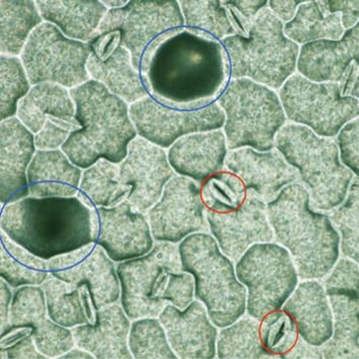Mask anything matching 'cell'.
Listing matches in <instances>:
<instances>
[{"instance_id":"1","label":"cell","mask_w":359,"mask_h":359,"mask_svg":"<svg viewBox=\"0 0 359 359\" xmlns=\"http://www.w3.org/2000/svg\"><path fill=\"white\" fill-rule=\"evenodd\" d=\"M140 72L149 97L179 110L215 103L231 79L222 43L187 27L154 39L143 53Z\"/></svg>"},{"instance_id":"2","label":"cell","mask_w":359,"mask_h":359,"mask_svg":"<svg viewBox=\"0 0 359 359\" xmlns=\"http://www.w3.org/2000/svg\"><path fill=\"white\" fill-rule=\"evenodd\" d=\"M0 226L13 242L47 260L95 243L100 224L97 208L77 196H28L2 205Z\"/></svg>"},{"instance_id":"3","label":"cell","mask_w":359,"mask_h":359,"mask_svg":"<svg viewBox=\"0 0 359 359\" xmlns=\"http://www.w3.org/2000/svg\"><path fill=\"white\" fill-rule=\"evenodd\" d=\"M274 240L292 256L299 278L322 279L340 257V236L327 213L311 208L303 184H290L266 203Z\"/></svg>"},{"instance_id":"4","label":"cell","mask_w":359,"mask_h":359,"mask_svg":"<svg viewBox=\"0 0 359 359\" xmlns=\"http://www.w3.org/2000/svg\"><path fill=\"white\" fill-rule=\"evenodd\" d=\"M69 92L81 128L70 134L61 151L81 170L102 158L119 165L138 135L129 104L94 79Z\"/></svg>"},{"instance_id":"5","label":"cell","mask_w":359,"mask_h":359,"mask_svg":"<svg viewBox=\"0 0 359 359\" xmlns=\"http://www.w3.org/2000/svg\"><path fill=\"white\" fill-rule=\"evenodd\" d=\"M120 301L129 319L158 318L172 304L185 310L194 301V278L182 269L178 247L156 242L147 255L120 262Z\"/></svg>"},{"instance_id":"6","label":"cell","mask_w":359,"mask_h":359,"mask_svg":"<svg viewBox=\"0 0 359 359\" xmlns=\"http://www.w3.org/2000/svg\"><path fill=\"white\" fill-rule=\"evenodd\" d=\"M275 149L299 172L313 210L327 212L344 201L355 176L341 163L333 138L318 136L303 125L286 123L276 134Z\"/></svg>"},{"instance_id":"7","label":"cell","mask_w":359,"mask_h":359,"mask_svg":"<svg viewBox=\"0 0 359 359\" xmlns=\"http://www.w3.org/2000/svg\"><path fill=\"white\" fill-rule=\"evenodd\" d=\"M178 249L182 269L194 278V297L205 306L211 322L222 329L244 316L246 287L212 235L193 233L180 243Z\"/></svg>"},{"instance_id":"8","label":"cell","mask_w":359,"mask_h":359,"mask_svg":"<svg viewBox=\"0 0 359 359\" xmlns=\"http://www.w3.org/2000/svg\"><path fill=\"white\" fill-rule=\"evenodd\" d=\"M283 22L268 6L257 15L249 37L222 41L231 65V79H249L277 90L297 69L299 46L285 37Z\"/></svg>"},{"instance_id":"9","label":"cell","mask_w":359,"mask_h":359,"mask_svg":"<svg viewBox=\"0 0 359 359\" xmlns=\"http://www.w3.org/2000/svg\"><path fill=\"white\" fill-rule=\"evenodd\" d=\"M217 103L226 116L224 133L229 151L275 149L276 134L287 119L273 90L249 79H231Z\"/></svg>"},{"instance_id":"10","label":"cell","mask_w":359,"mask_h":359,"mask_svg":"<svg viewBox=\"0 0 359 359\" xmlns=\"http://www.w3.org/2000/svg\"><path fill=\"white\" fill-rule=\"evenodd\" d=\"M238 281L246 287L248 316L260 322L280 310L299 284L290 252L277 243L253 245L236 265Z\"/></svg>"},{"instance_id":"11","label":"cell","mask_w":359,"mask_h":359,"mask_svg":"<svg viewBox=\"0 0 359 359\" xmlns=\"http://www.w3.org/2000/svg\"><path fill=\"white\" fill-rule=\"evenodd\" d=\"M88 43L67 38L54 25L44 22L29 36L20 58L32 86L56 83L67 90L90 81Z\"/></svg>"},{"instance_id":"12","label":"cell","mask_w":359,"mask_h":359,"mask_svg":"<svg viewBox=\"0 0 359 359\" xmlns=\"http://www.w3.org/2000/svg\"><path fill=\"white\" fill-rule=\"evenodd\" d=\"M278 97L286 119L321 137H335L345 124L358 117V99L343 97L338 83H313L294 74L279 90Z\"/></svg>"},{"instance_id":"13","label":"cell","mask_w":359,"mask_h":359,"mask_svg":"<svg viewBox=\"0 0 359 359\" xmlns=\"http://www.w3.org/2000/svg\"><path fill=\"white\" fill-rule=\"evenodd\" d=\"M185 27L178 1H129L124 8L109 10L97 34L118 32L120 44L130 52L140 72L147 48L170 29Z\"/></svg>"},{"instance_id":"14","label":"cell","mask_w":359,"mask_h":359,"mask_svg":"<svg viewBox=\"0 0 359 359\" xmlns=\"http://www.w3.org/2000/svg\"><path fill=\"white\" fill-rule=\"evenodd\" d=\"M129 113L140 137L163 149H170L183 136L224 128L226 121L217 102L198 110H179L149 95L130 104Z\"/></svg>"},{"instance_id":"15","label":"cell","mask_w":359,"mask_h":359,"mask_svg":"<svg viewBox=\"0 0 359 359\" xmlns=\"http://www.w3.org/2000/svg\"><path fill=\"white\" fill-rule=\"evenodd\" d=\"M205 213L199 184L186 177L174 176L160 200L145 215L156 242L177 245L193 233L210 231Z\"/></svg>"},{"instance_id":"16","label":"cell","mask_w":359,"mask_h":359,"mask_svg":"<svg viewBox=\"0 0 359 359\" xmlns=\"http://www.w3.org/2000/svg\"><path fill=\"white\" fill-rule=\"evenodd\" d=\"M122 184L130 189L128 200L140 212L147 213L163 195L175 176L165 149L137 137L129 144L128 154L119 163Z\"/></svg>"},{"instance_id":"17","label":"cell","mask_w":359,"mask_h":359,"mask_svg":"<svg viewBox=\"0 0 359 359\" xmlns=\"http://www.w3.org/2000/svg\"><path fill=\"white\" fill-rule=\"evenodd\" d=\"M205 215L222 253L235 262L253 245L274 240L265 202L249 191L244 203L233 212L219 215L206 210Z\"/></svg>"},{"instance_id":"18","label":"cell","mask_w":359,"mask_h":359,"mask_svg":"<svg viewBox=\"0 0 359 359\" xmlns=\"http://www.w3.org/2000/svg\"><path fill=\"white\" fill-rule=\"evenodd\" d=\"M88 44L92 53L86 67L90 79L101 83L127 104L149 97L140 72L133 67L130 52L120 44L118 32L97 34Z\"/></svg>"},{"instance_id":"19","label":"cell","mask_w":359,"mask_h":359,"mask_svg":"<svg viewBox=\"0 0 359 359\" xmlns=\"http://www.w3.org/2000/svg\"><path fill=\"white\" fill-rule=\"evenodd\" d=\"M99 235L95 244L116 263L147 255L154 246L147 215L128 200L113 208H97Z\"/></svg>"},{"instance_id":"20","label":"cell","mask_w":359,"mask_h":359,"mask_svg":"<svg viewBox=\"0 0 359 359\" xmlns=\"http://www.w3.org/2000/svg\"><path fill=\"white\" fill-rule=\"evenodd\" d=\"M224 167L242 180L247 191L265 203L272 201L286 186L299 181L297 170L276 149L257 151L243 147L229 151Z\"/></svg>"},{"instance_id":"21","label":"cell","mask_w":359,"mask_h":359,"mask_svg":"<svg viewBox=\"0 0 359 359\" xmlns=\"http://www.w3.org/2000/svg\"><path fill=\"white\" fill-rule=\"evenodd\" d=\"M158 320L178 358H217V327L201 302L193 301L185 310L168 304Z\"/></svg>"},{"instance_id":"22","label":"cell","mask_w":359,"mask_h":359,"mask_svg":"<svg viewBox=\"0 0 359 359\" xmlns=\"http://www.w3.org/2000/svg\"><path fill=\"white\" fill-rule=\"evenodd\" d=\"M0 135V200L6 205L29 196L28 169L38 149L35 134L18 117L1 121Z\"/></svg>"},{"instance_id":"23","label":"cell","mask_w":359,"mask_h":359,"mask_svg":"<svg viewBox=\"0 0 359 359\" xmlns=\"http://www.w3.org/2000/svg\"><path fill=\"white\" fill-rule=\"evenodd\" d=\"M17 117L34 134L43 128L57 129L69 134L81 128L69 90L56 83L33 86L20 102Z\"/></svg>"},{"instance_id":"24","label":"cell","mask_w":359,"mask_h":359,"mask_svg":"<svg viewBox=\"0 0 359 359\" xmlns=\"http://www.w3.org/2000/svg\"><path fill=\"white\" fill-rule=\"evenodd\" d=\"M359 27L346 29L338 41L319 40L299 48L297 69L313 83H339L352 62H359Z\"/></svg>"},{"instance_id":"25","label":"cell","mask_w":359,"mask_h":359,"mask_svg":"<svg viewBox=\"0 0 359 359\" xmlns=\"http://www.w3.org/2000/svg\"><path fill=\"white\" fill-rule=\"evenodd\" d=\"M227 151L226 135L218 129L183 136L167 154L175 172L201 184L211 175L224 170Z\"/></svg>"},{"instance_id":"26","label":"cell","mask_w":359,"mask_h":359,"mask_svg":"<svg viewBox=\"0 0 359 359\" xmlns=\"http://www.w3.org/2000/svg\"><path fill=\"white\" fill-rule=\"evenodd\" d=\"M283 310L292 318L304 342L320 347L330 339L333 313L324 285L317 279L297 284Z\"/></svg>"},{"instance_id":"27","label":"cell","mask_w":359,"mask_h":359,"mask_svg":"<svg viewBox=\"0 0 359 359\" xmlns=\"http://www.w3.org/2000/svg\"><path fill=\"white\" fill-rule=\"evenodd\" d=\"M130 319L117 303L95 312L94 324L72 328L76 345L95 358H133L128 346Z\"/></svg>"},{"instance_id":"28","label":"cell","mask_w":359,"mask_h":359,"mask_svg":"<svg viewBox=\"0 0 359 359\" xmlns=\"http://www.w3.org/2000/svg\"><path fill=\"white\" fill-rule=\"evenodd\" d=\"M83 170L74 165L61 149H38L29 163V196L37 198L76 197Z\"/></svg>"},{"instance_id":"29","label":"cell","mask_w":359,"mask_h":359,"mask_svg":"<svg viewBox=\"0 0 359 359\" xmlns=\"http://www.w3.org/2000/svg\"><path fill=\"white\" fill-rule=\"evenodd\" d=\"M51 274L65 283L88 286L95 311L120 299L121 287L115 264L99 245L79 264Z\"/></svg>"},{"instance_id":"30","label":"cell","mask_w":359,"mask_h":359,"mask_svg":"<svg viewBox=\"0 0 359 359\" xmlns=\"http://www.w3.org/2000/svg\"><path fill=\"white\" fill-rule=\"evenodd\" d=\"M44 22L60 29L67 38L90 43L108 13L101 1H36Z\"/></svg>"},{"instance_id":"31","label":"cell","mask_w":359,"mask_h":359,"mask_svg":"<svg viewBox=\"0 0 359 359\" xmlns=\"http://www.w3.org/2000/svg\"><path fill=\"white\" fill-rule=\"evenodd\" d=\"M41 286L46 295L48 316L52 321L69 329L94 324L97 311L85 284L65 283L50 273Z\"/></svg>"},{"instance_id":"32","label":"cell","mask_w":359,"mask_h":359,"mask_svg":"<svg viewBox=\"0 0 359 359\" xmlns=\"http://www.w3.org/2000/svg\"><path fill=\"white\" fill-rule=\"evenodd\" d=\"M326 294L333 313V333L320 346L323 358H359L358 292Z\"/></svg>"},{"instance_id":"33","label":"cell","mask_w":359,"mask_h":359,"mask_svg":"<svg viewBox=\"0 0 359 359\" xmlns=\"http://www.w3.org/2000/svg\"><path fill=\"white\" fill-rule=\"evenodd\" d=\"M129 193L120 178L119 165L102 158L83 170L76 196L88 208H113L126 201Z\"/></svg>"},{"instance_id":"34","label":"cell","mask_w":359,"mask_h":359,"mask_svg":"<svg viewBox=\"0 0 359 359\" xmlns=\"http://www.w3.org/2000/svg\"><path fill=\"white\" fill-rule=\"evenodd\" d=\"M344 32L340 13H328L321 1H304L294 18L283 27L285 37L297 45L319 40L338 41Z\"/></svg>"},{"instance_id":"35","label":"cell","mask_w":359,"mask_h":359,"mask_svg":"<svg viewBox=\"0 0 359 359\" xmlns=\"http://www.w3.org/2000/svg\"><path fill=\"white\" fill-rule=\"evenodd\" d=\"M1 55L19 57L29 36L44 22L36 1H1Z\"/></svg>"},{"instance_id":"36","label":"cell","mask_w":359,"mask_h":359,"mask_svg":"<svg viewBox=\"0 0 359 359\" xmlns=\"http://www.w3.org/2000/svg\"><path fill=\"white\" fill-rule=\"evenodd\" d=\"M259 325L260 322L244 315L222 328L218 333L217 358H275L261 343Z\"/></svg>"},{"instance_id":"37","label":"cell","mask_w":359,"mask_h":359,"mask_svg":"<svg viewBox=\"0 0 359 359\" xmlns=\"http://www.w3.org/2000/svg\"><path fill=\"white\" fill-rule=\"evenodd\" d=\"M199 185L202 202L211 212H233L247 197L248 191L242 180L226 169L211 175Z\"/></svg>"},{"instance_id":"38","label":"cell","mask_w":359,"mask_h":359,"mask_svg":"<svg viewBox=\"0 0 359 359\" xmlns=\"http://www.w3.org/2000/svg\"><path fill=\"white\" fill-rule=\"evenodd\" d=\"M332 226L340 236V254L358 262V177L350 184L344 201L327 211Z\"/></svg>"},{"instance_id":"39","label":"cell","mask_w":359,"mask_h":359,"mask_svg":"<svg viewBox=\"0 0 359 359\" xmlns=\"http://www.w3.org/2000/svg\"><path fill=\"white\" fill-rule=\"evenodd\" d=\"M185 27L198 29L222 42L236 35L222 1H180Z\"/></svg>"},{"instance_id":"40","label":"cell","mask_w":359,"mask_h":359,"mask_svg":"<svg viewBox=\"0 0 359 359\" xmlns=\"http://www.w3.org/2000/svg\"><path fill=\"white\" fill-rule=\"evenodd\" d=\"M128 346L133 358H178L172 351L160 320H134L129 333Z\"/></svg>"},{"instance_id":"41","label":"cell","mask_w":359,"mask_h":359,"mask_svg":"<svg viewBox=\"0 0 359 359\" xmlns=\"http://www.w3.org/2000/svg\"><path fill=\"white\" fill-rule=\"evenodd\" d=\"M32 88L20 58L1 55V121L17 117L20 102Z\"/></svg>"},{"instance_id":"42","label":"cell","mask_w":359,"mask_h":359,"mask_svg":"<svg viewBox=\"0 0 359 359\" xmlns=\"http://www.w3.org/2000/svg\"><path fill=\"white\" fill-rule=\"evenodd\" d=\"M260 340L275 358H281L299 339L297 324L283 309L268 313L259 325Z\"/></svg>"},{"instance_id":"43","label":"cell","mask_w":359,"mask_h":359,"mask_svg":"<svg viewBox=\"0 0 359 359\" xmlns=\"http://www.w3.org/2000/svg\"><path fill=\"white\" fill-rule=\"evenodd\" d=\"M49 318L46 295L41 285L15 288L11 306V326L36 327Z\"/></svg>"},{"instance_id":"44","label":"cell","mask_w":359,"mask_h":359,"mask_svg":"<svg viewBox=\"0 0 359 359\" xmlns=\"http://www.w3.org/2000/svg\"><path fill=\"white\" fill-rule=\"evenodd\" d=\"M33 339L38 351L46 358H60L76 345L72 329L47 318L34 327Z\"/></svg>"},{"instance_id":"45","label":"cell","mask_w":359,"mask_h":359,"mask_svg":"<svg viewBox=\"0 0 359 359\" xmlns=\"http://www.w3.org/2000/svg\"><path fill=\"white\" fill-rule=\"evenodd\" d=\"M1 279L11 287L19 288L25 285H42L49 277V272L33 269L15 259L4 246L0 249Z\"/></svg>"},{"instance_id":"46","label":"cell","mask_w":359,"mask_h":359,"mask_svg":"<svg viewBox=\"0 0 359 359\" xmlns=\"http://www.w3.org/2000/svg\"><path fill=\"white\" fill-rule=\"evenodd\" d=\"M358 263L351 259H338L326 275L324 288L326 293L333 292H358Z\"/></svg>"},{"instance_id":"47","label":"cell","mask_w":359,"mask_h":359,"mask_svg":"<svg viewBox=\"0 0 359 359\" xmlns=\"http://www.w3.org/2000/svg\"><path fill=\"white\" fill-rule=\"evenodd\" d=\"M336 136L341 163L358 177V118L345 124Z\"/></svg>"},{"instance_id":"48","label":"cell","mask_w":359,"mask_h":359,"mask_svg":"<svg viewBox=\"0 0 359 359\" xmlns=\"http://www.w3.org/2000/svg\"><path fill=\"white\" fill-rule=\"evenodd\" d=\"M325 10L330 13H340L343 29H349L358 24L359 2L354 1H321Z\"/></svg>"},{"instance_id":"49","label":"cell","mask_w":359,"mask_h":359,"mask_svg":"<svg viewBox=\"0 0 359 359\" xmlns=\"http://www.w3.org/2000/svg\"><path fill=\"white\" fill-rule=\"evenodd\" d=\"M1 358H46L38 351L34 342L33 335L26 338L11 348L1 350Z\"/></svg>"},{"instance_id":"50","label":"cell","mask_w":359,"mask_h":359,"mask_svg":"<svg viewBox=\"0 0 359 359\" xmlns=\"http://www.w3.org/2000/svg\"><path fill=\"white\" fill-rule=\"evenodd\" d=\"M34 328L29 326H8L4 332H1V341H0V349L11 348L13 345L18 344L29 336L33 335Z\"/></svg>"},{"instance_id":"51","label":"cell","mask_w":359,"mask_h":359,"mask_svg":"<svg viewBox=\"0 0 359 359\" xmlns=\"http://www.w3.org/2000/svg\"><path fill=\"white\" fill-rule=\"evenodd\" d=\"M339 85L341 95L343 97H352L358 99V62H352L348 69L345 72Z\"/></svg>"},{"instance_id":"52","label":"cell","mask_w":359,"mask_h":359,"mask_svg":"<svg viewBox=\"0 0 359 359\" xmlns=\"http://www.w3.org/2000/svg\"><path fill=\"white\" fill-rule=\"evenodd\" d=\"M304 1H268V8L280 22H288L294 18L297 8Z\"/></svg>"},{"instance_id":"53","label":"cell","mask_w":359,"mask_h":359,"mask_svg":"<svg viewBox=\"0 0 359 359\" xmlns=\"http://www.w3.org/2000/svg\"><path fill=\"white\" fill-rule=\"evenodd\" d=\"M281 358H323L321 348L308 344L299 337L294 346Z\"/></svg>"},{"instance_id":"54","label":"cell","mask_w":359,"mask_h":359,"mask_svg":"<svg viewBox=\"0 0 359 359\" xmlns=\"http://www.w3.org/2000/svg\"><path fill=\"white\" fill-rule=\"evenodd\" d=\"M10 284L1 279L0 281V293H1V332L6 330L10 325L11 306L13 302V292H11Z\"/></svg>"},{"instance_id":"55","label":"cell","mask_w":359,"mask_h":359,"mask_svg":"<svg viewBox=\"0 0 359 359\" xmlns=\"http://www.w3.org/2000/svg\"><path fill=\"white\" fill-rule=\"evenodd\" d=\"M60 358H95L93 354L86 351L85 349L79 348V347L74 346V348L70 349L67 353L61 356Z\"/></svg>"},{"instance_id":"56","label":"cell","mask_w":359,"mask_h":359,"mask_svg":"<svg viewBox=\"0 0 359 359\" xmlns=\"http://www.w3.org/2000/svg\"><path fill=\"white\" fill-rule=\"evenodd\" d=\"M102 4L106 6L108 10H118V8H124L127 4H128L129 0H102Z\"/></svg>"}]
</instances>
